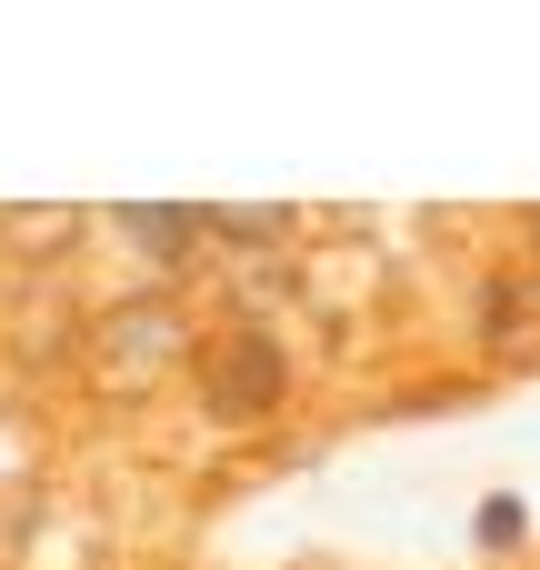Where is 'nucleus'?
Segmentation results:
<instances>
[{"label": "nucleus", "instance_id": "1", "mask_svg": "<svg viewBox=\"0 0 540 570\" xmlns=\"http://www.w3.org/2000/svg\"><path fill=\"white\" fill-rule=\"evenodd\" d=\"M281 391H291V351L261 321H230L220 341H200V411L210 421H261V411H281Z\"/></svg>", "mask_w": 540, "mask_h": 570}, {"label": "nucleus", "instance_id": "2", "mask_svg": "<svg viewBox=\"0 0 540 570\" xmlns=\"http://www.w3.org/2000/svg\"><path fill=\"white\" fill-rule=\"evenodd\" d=\"M180 351H190L180 301H160V291L110 301V321H100V381H110V391H150V381H170Z\"/></svg>", "mask_w": 540, "mask_h": 570}, {"label": "nucleus", "instance_id": "3", "mask_svg": "<svg viewBox=\"0 0 540 570\" xmlns=\"http://www.w3.org/2000/svg\"><path fill=\"white\" fill-rule=\"evenodd\" d=\"M120 220V240L130 250H150V261H190L210 230H200V210H180V200H130V210H110Z\"/></svg>", "mask_w": 540, "mask_h": 570}, {"label": "nucleus", "instance_id": "4", "mask_svg": "<svg viewBox=\"0 0 540 570\" xmlns=\"http://www.w3.org/2000/svg\"><path fill=\"white\" fill-rule=\"evenodd\" d=\"M200 230H220V240L261 250V240H281V230H291V210H200Z\"/></svg>", "mask_w": 540, "mask_h": 570}, {"label": "nucleus", "instance_id": "5", "mask_svg": "<svg viewBox=\"0 0 540 570\" xmlns=\"http://www.w3.org/2000/svg\"><path fill=\"white\" fill-rule=\"evenodd\" d=\"M471 531H481V551H511V541H521V531H531V511H521V501H501V491H491V501H481V511H471Z\"/></svg>", "mask_w": 540, "mask_h": 570}, {"label": "nucleus", "instance_id": "6", "mask_svg": "<svg viewBox=\"0 0 540 570\" xmlns=\"http://www.w3.org/2000/svg\"><path fill=\"white\" fill-rule=\"evenodd\" d=\"M531 250H540V210H531Z\"/></svg>", "mask_w": 540, "mask_h": 570}]
</instances>
